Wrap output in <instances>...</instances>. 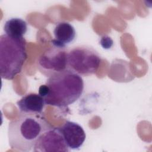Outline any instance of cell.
<instances>
[{
	"label": "cell",
	"mask_w": 152,
	"mask_h": 152,
	"mask_svg": "<svg viewBox=\"0 0 152 152\" xmlns=\"http://www.w3.org/2000/svg\"><path fill=\"white\" fill-rule=\"evenodd\" d=\"M102 59L98 52L88 45L74 47L68 52V69L80 76L94 74L98 70Z\"/></svg>",
	"instance_id": "4"
},
{
	"label": "cell",
	"mask_w": 152,
	"mask_h": 152,
	"mask_svg": "<svg viewBox=\"0 0 152 152\" xmlns=\"http://www.w3.org/2000/svg\"><path fill=\"white\" fill-rule=\"evenodd\" d=\"M59 128L70 150H77L83 145L86 135L83 127L78 124L66 121Z\"/></svg>",
	"instance_id": "7"
},
{
	"label": "cell",
	"mask_w": 152,
	"mask_h": 152,
	"mask_svg": "<svg viewBox=\"0 0 152 152\" xmlns=\"http://www.w3.org/2000/svg\"><path fill=\"white\" fill-rule=\"evenodd\" d=\"M68 50L66 47L53 45L38 58L37 68L47 77L68 69Z\"/></svg>",
	"instance_id": "5"
},
{
	"label": "cell",
	"mask_w": 152,
	"mask_h": 152,
	"mask_svg": "<svg viewBox=\"0 0 152 152\" xmlns=\"http://www.w3.org/2000/svg\"><path fill=\"white\" fill-rule=\"evenodd\" d=\"M34 152H68L70 151L59 127H50L36 141Z\"/></svg>",
	"instance_id": "6"
},
{
	"label": "cell",
	"mask_w": 152,
	"mask_h": 152,
	"mask_svg": "<svg viewBox=\"0 0 152 152\" xmlns=\"http://www.w3.org/2000/svg\"><path fill=\"white\" fill-rule=\"evenodd\" d=\"M5 34L14 38H23L27 31V24L24 20L18 18H11L4 24Z\"/></svg>",
	"instance_id": "10"
},
{
	"label": "cell",
	"mask_w": 152,
	"mask_h": 152,
	"mask_svg": "<svg viewBox=\"0 0 152 152\" xmlns=\"http://www.w3.org/2000/svg\"><path fill=\"white\" fill-rule=\"evenodd\" d=\"M100 42H106L105 44L102 45L104 49H109L113 45V40L108 36H104L102 37Z\"/></svg>",
	"instance_id": "11"
},
{
	"label": "cell",
	"mask_w": 152,
	"mask_h": 152,
	"mask_svg": "<svg viewBox=\"0 0 152 152\" xmlns=\"http://www.w3.org/2000/svg\"><path fill=\"white\" fill-rule=\"evenodd\" d=\"M20 113H43L46 105L45 100L39 93H30L24 95L17 102Z\"/></svg>",
	"instance_id": "8"
},
{
	"label": "cell",
	"mask_w": 152,
	"mask_h": 152,
	"mask_svg": "<svg viewBox=\"0 0 152 152\" xmlns=\"http://www.w3.org/2000/svg\"><path fill=\"white\" fill-rule=\"evenodd\" d=\"M55 39L51 42L55 46L66 47L72 42L76 36V31L73 26L65 21L58 23L53 30Z\"/></svg>",
	"instance_id": "9"
},
{
	"label": "cell",
	"mask_w": 152,
	"mask_h": 152,
	"mask_svg": "<svg viewBox=\"0 0 152 152\" xmlns=\"http://www.w3.org/2000/svg\"><path fill=\"white\" fill-rule=\"evenodd\" d=\"M83 90L82 77L68 69L49 77L46 84L40 86L39 94L46 104L64 107L76 102Z\"/></svg>",
	"instance_id": "1"
},
{
	"label": "cell",
	"mask_w": 152,
	"mask_h": 152,
	"mask_svg": "<svg viewBox=\"0 0 152 152\" xmlns=\"http://www.w3.org/2000/svg\"><path fill=\"white\" fill-rule=\"evenodd\" d=\"M52 126L43 113H20L8 124L10 146L20 151H31L40 135Z\"/></svg>",
	"instance_id": "2"
},
{
	"label": "cell",
	"mask_w": 152,
	"mask_h": 152,
	"mask_svg": "<svg viewBox=\"0 0 152 152\" xmlns=\"http://www.w3.org/2000/svg\"><path fill=\"white\" fill-rule=\"evenodd\" d=\"M26 41L5 34L0 36V75L11 80L21 72L27 59Z\"/></svg>",
	"instance_id": "3"
}]
</instances>
